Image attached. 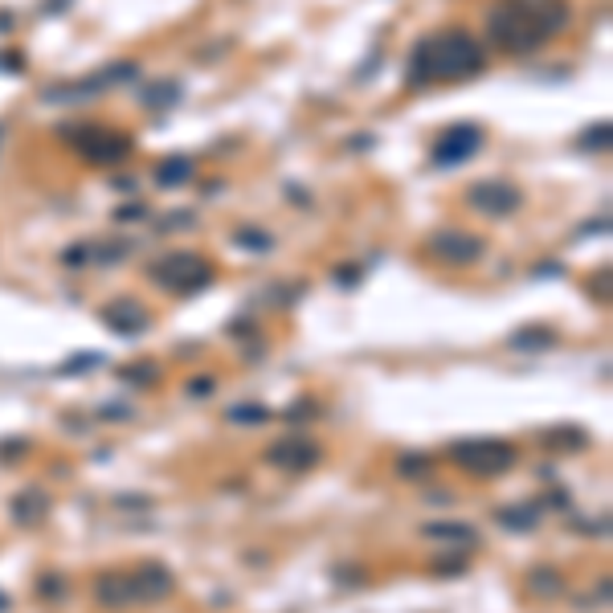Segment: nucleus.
Instances as JSON below:
<instances>
[{"label":"nucleus","mask_w":613,"mask_h":613,"mask_svg":"<svg viewBox=\"0 0 613 613\" xmlns=\"http://www.w3.org/2000/svg\"><path fill=\"white\" fill-rule=\"evenodd\" d=\"M450 458L458 462L462 470L478 478H495V475H507L520 458V450L511 442H499V438H467V442H454L450 446Z\"/></svg>","instance_id":"nucleus-5"},{"label":"nucleus","mask_w":613,"mask_h":613,"mask_svg":"<svg viewBox=\"0 0 613 613\" xmlns=\"http://www.w3.org/2000/svg\"><path fill=\"white\" fill-rule=\"evenodd\" d=\"M196 176V164L188 156H168V160L156 164V184L160 188H180Z\"/></svg>","instance_id":"nucleus-16"},{"label":"nucleus","mask_w":613,"mask_h":613,"mask_svg":"<svg viewBox=\"0 0 613 613\" xmlns=\"http://www.w3.org/2000/svg\"><path fill=\"white\" fill-rule=\"evenodd\" d=\"M429 470H434V458H429V454H401L397 458L401 478H421V475H429Z\"/></svg>","instance_id":"nucleus-24"},{"label":"nucleus","mask_w":613,"mask_h":613,"mask_svg":"<svg viewBox=\"0 0 613 613\" xmlns=\"http://www.w3.org/2000/svg\"><path fill=\"white\" fill-rule=\"evenodd\" d=\"M147 278L156 282L160 290H172V295H196L213 282V262L193 250H172V254L156 258L147 266Z\"/></svg>","instance_id":"nucleus-3"},{"label":"nucleus","mask_w":613,"mask_h":613,"mask_svg":"<svg viewBox=\"0 0 613 613\" xmlns=\"http://www.w3.org/2000/svg\"><path fill=\"white\" fill-rule=\"evenodd\" d=\"M29 450V442H25V438H13V442H0V462H5V458H21V454H25Z\"/></svg>","instance_id":"nucleus-32"},{"label":"nucleus","mask_w":613,"mask_h":613,"mask_svg":"<svg viewBox=\"0 0 613 613\" xmlns=\"http://www.w3.org/2000/svg\"><path fill=\"white\" fill-rule=\"evenodd\" d=\"M528 585H532V593L548 597V601L564 593V577H561V572H556V569H548V564H540V569H532Z\"/></svg>","instance_id":"nucleus-21"},{"label":"nucleus","mask_w":613,"mask_h":613,"mask_svg":"<svg viewBox=\"0 0 613 613\" xmlns=\"http://www.w3.org/2000/svg\"><path fill=\"white\" fill-rule=\"evenodd\" d=\"M99 418H111V421H131L136 418V409H127L123 401H107V405L99 409Z\"/></svg>","instance_id":"nucleus-29"},{"label":"nucleus","mask_w":613,"mask_h":613,"mask_svg":"<svg viewBox=\"0 0 613 613\" xmlns=\"http://www.w3.org/2000/svg\"><path fill=\"white\" fill-rule=\"evenodd\" d=\"M131 78H139L136 61H111V66L94 70V74H86V78H74V82L45 86L42 99L45 102H82V99H94V94H102V90H115V86L131 82Z\"/></svg>","instance_id":"nucleus-6"},{"label":"nucleus","mask_w":613,"mask_h":613,"mask_svg":"<svg viewBox=\"0 0 613 613\" xmlns=\"http://www.w3.org/2000/svg\"><path fill=\"white\" fill-rule=\"evenodd\" d=\"M94 601H99L102 609H127V605H136L131 577L127 572H102V577L94 580Z\"/></svg>","instance_id":"nucleus-14"},{"label":"nucleus","mask_w":613,"mask_h":613,"mask_svg":"<svg viewBox=\"0 0 613 613\" xmlns=\"http://www.w3.org/2000/svg\"><path fill=\"white\" fill-rule=\"evenodd\" d=\"M9 605H13V601H9V593H0V613H9Z\"/></svg>","instance_id":"nucleus-36"},{"label":"nucleus","mask_w":613,"mask_h":613,"mask_svg":"<svg viewBox=\"0 0 613 613\" xmlns=\"http://www.w3.org/2000/svg\"><path fill=\"white\" fill-rule=\"evenodd\" d=\"M233 246L250 250V254H270V250H274V233L254 230V225H241V230L233 233Z\"/></svg>","instance_id":"nucleus-22"},{"label":"nucleus","mask_w":613,"mask_h":613,"mask_svg":"<svg viewBox=\"0 0 613 613\" xmlns=\"http://www.w3.org/2000/svg\"><path fill=\"white\" fill-rule=\"evenodd\" d=\"M213 389H217L213 376H193V381H188V392H193V397H209Z\"/></svg>","instance_id":"nucleus-33"},{"label":"nucleus","mask_w":613,"mask_h":613,"mask_svg":"<svg viewBox=\"0 0 613 613\" xmlns=\"http://www.w3.org/2000/svg\"><path fill=\"white\" fill-rule=\"evenodd\" d=\"M552 344H556L552 327H520V332H511L507 348L511 352H548Z\"/></svg>","instance_id":"nucleus-17"},{"label":"nucleus","mask_w":613,"mask_h":613,"mask_svg":"<svg viewBox=\"0 0 613 613\" xmlns=\"http://www.w3.org/2000/svg\"><path fill=\"white\" fill-rule=\"evenodd\" d=\"M180 99H184V82L180 78H152V82L139 86V102L147 111H172Z\"/></svg>","instance_id":"nucleus-15"},{"label":"nucleus","mask_w":613,"mask_h":613,"mask_svg":"<svg viewBox=\"0 0 613 613\" xmlns=\"http://www.w3.org/2000/svg\"><path fill=\"white\" fill-rule=\"evenodd\" d=\"M467 204L483 217H511L523 209V188L507 176H491V180H475L467 188Z\"/></svg>","instance_id":"nucleus-7"},{"label":"nucleus","mask_w":613,"mask_h":613,"mask_svg":"<svg viewBox=\"0 0 613 613\" xmlns=\"http://www.w3.org/2000/svg\"><path fill=\"white\" fill-rule=\"evenodd\" d=\"M486 70V50L478 45V37H470L467 29H442L429 33L413 45L405 61V82L418 90L429 82H462Z\"/></svg>","instance_id":"nucleus-1"},{"label":"nucleus","mask_w":613,"mask_h":613,"mask_svg":"<svg viewBox=\"0 0 613 613\" xmlns=\"http://www.w3.org/2000/svg\"><path fill=\"white\" fill-rule=\"evenodd\" d=\"M131 577V593H136V605H156V601H164V597L176 589V577H172L164 564H139V569H131L127 572Z\"/></svg>","instance_id":"nucleus-11"},{"label":"nucleus","mask_w":613,"mask_h":613,"mask_svg":"<svg viewBox=\"0 0 613 613\" xmlns=\"http://www.w3.org/2000/svg\"><path fill=\"white\" fill-rule=\"evenodd\" d=\"M115 217H119V222H144V217H147V204H123Z\"/></svg>","instance_id":"nucleus-35"},{"label":"nucleus","mask_w":613,"mask_h":613,"mask_svg":"<svg viewBox=\"0 0 613 613\" xmlns=\"http://www.w3.org/2000/svg\"><path fill=\"white\" fill-rule=\"evenodd\" d=\"M102 324L111 327L115 335H139V332H147L152 327V316H147L139 303H131V298H119V303H111V306H102Z\"/></svg>","instance_id":"nucleus-12"},{"label":"nucleus","mask_w":613,"mask_h":613,"mask_svg":"<svg viewBox=\"0 0 613 613\" xmlns=\"http://www.w3.org/2000/svg\"><path fill=\"white\" fill-rule=\"evenodd\" d=\"M61 136L70 139L78 156L86 164H123L131 156V136L102 123H78V127H61Z\"/></svg>","instance_id":"nucleus-4"},{"label":"nucleus","mask_w":613,"mask_h":613,"mask_svg":"<svg viewBox=\"0 0 613 613\" xmlns=\"http://www.w3.org/2000/svg\"><path fill=\"white\" fill-rule=\"evenodd\" d=\"M544 446L577 454V450H585V446H589V434L580 426H556V429H548V434H544Z\"/></svg>","instance_id":"nucleus-20"},{"label":"nucleus","mask_w":613,"mask_h":613,"mask_svg":"<svg viewBox=\"0 0 613 613\" xmlns=\"http://www.w3.org/2000/svg\"><path fill=\"white\" fill-rule=\"evenodd\" d=\"M37 593L50 597V601H61V597H66V580H61L58 572H45V577H37Z\"/></svg>","instance_id":"nucleus-27"},{"label":"nucleus","mask_w":613,"mask_h":613,"mask_svg":"<svg viewBox=\"0 0 613 613\" xmlns=\"http://www.w3.org/2000/svg\"><path fill=\"white\" fill-rule=\"evenodd\" d=\"M332 278L340 282V287H348V290H352V287H356V282H360V266H340V270H335Z\"/></svg>","instance_id":"nucleus-34"},{"label":"nucleus","mask_w":613,"mask_h":613,"mask_svg":"<svg viewBox=\"0 0 613 613\" xmlns=\"http://www.w3.org/2000/svg\"><path fill=\"white\" fill-rule=\"evenodd\" d=\"M0 139H5V127H0Z\"/></svg>","instance_id":"nucleus-38"},{"label":"nucleus","mask_w":613,"mask_h":613,"mask_svg":"<svg viewBox=\"0 0 613 613\" xmlns=\"http://www.w3.org/2000/svg\"><path fill=\"white\" fill-rule=\"evenodd\" d=\"M319 458H324V446L306 434H287L266 450V462L278 470H290V475H303V470L319 467Z\"/></svg>","instance_id":"nucleus-9"},{"label":"nucleus","mask_w":613,"mask_h":613,"mask_svg":"<svg viewBox=\"0 0 613 613\" xmlns=\"http://www.w3.org/2000/svg\"><path fill=\"white\" fill-rule=\"evenodd\" d=\"M99 364H102L99 352H86V356H78V360H66V364H61V373H66V376H82L86 368H99Z\"/></svg>","instance_id":"nucleus-28"},{"label":"nucleus","mask_w":613,"mask_h":613,"mask_svg":"<svg viewBox=\"0 0 613 613\" xmlns=\"http://www.w3.org/2000/svg\"><path fill=\"white\" fill-rule=\"evenodd\" d=\"M119 376H123L127 384H144V389H152V384L160 381V368H156L152 360H136V364H127Z\"/></svg>","instance_id":"nucleus-23"},{"label":"nucleus","mask_w":613,"mask_h":613,"mask_svg":"<svg viewBox=\"0 0 613 613\" xmlns=\"http://www.w3.org/2000/svg\"><path fill=\"white\" fill-rule=\"evenodd\" d=\"M9 515L17 528H37V523L50 515V495H45L42 486H25V491L9 503Z\"/></svg>","instance_id":"nucleus-13"},{"label":"nucleus","mask_w":613,"mask_h":613,"mask_svg":"<svg viewBox=\"0 0 613 613\" xmlns=\"http://www.w3.org/2000/svg\"><path fill=\"white\" fill-rule=\"evenodd\" d=\"M13 29V17H0V33H9Z\"/></svg>","instance_id":"nucleus-37"},{"label":"nucleus","mask_w":613,"mask_h":613,"mask_svg":"<svg viewBox=\"0 0 613 613\" xmlns=\"http://www.w3.org/2000/svg\"><path fill=\"white\" fill-rule=\"evenodd\" d=\"M421 536H429V540H442V544H475L478 540V532L470 528V523H426L421 528Z\"/></svg>","instance_id":"nucleus-18"},{"label":"nucleus","mask_w":613,"mask_h":613,"mask_svg":"<svg viewBox=\"0 0 613 613\" xmlns=\"http://www.w3.org/2000/svg\"><path fill=\"white\" fill-rule=\"evenodd\" d=\"M483 144H486V136L478 123H450V127L434 139V152L429 156H434L438 168H458V164L475 160V156L483 152Z\"/></svg>","instance_id":"nucleus-8"},{"label":"nucleus","mask_w":613,"mask_h":613,"mask_svg":"<svg viewBox=\"0 0 613 613\" xmlns=\"http://www.w3.org/2000/svg\"><path fill=\"white\" fill-rule=\"evenodd\" d=\"M569 25V0H499L491 9V42L503 53H532Z\"/></svg>","instance_id":"nucleus-2"},{"label":"nucleus","mask_w":613,"mask_h":613,"mask_svg":"<svg viewBox=\"0 0 613 613\" xmlns=\"http://www.w3.org/2000/svg\"><path fill=\"white\" fill-rule=\"evenodd\" d=\"M499 528H511V532H532L540 523V507H532V503H520V507H503L499 515Z\"/></svg>","instance_id":"nucleus-19"},{"label":"nucleus","mask_w":613,"mask_h":613,"mask_svg":"<svg viewBox=\"0 0 613 613\" xmlns=\"http://www.w3.org/2000/svg\"><path fill=\"white\" fill-rule=\"evenodd\" d=\"M429 254L446 266H475L483 258V238L467 230H438L429 238Z\"/></svg>","instance_id":"nucleus-10"},{"label":"nucleus","mask_w":613,"mask_h":613,"mask_svg":"<svg viewBox=\"0 0 613 613\" xmlns=\"http://www.w3.org/2000/svg\"><path fill=\"white\" fill-rule=\"evenodd\" d=\"M609 139H613V127L609 123H597V127H589L585 136H580V147H585V152H605Z\"/></svg>","instance_id":"nucleus-26"},{"label":"nucleus","mask_w":613,"mask_h":613,"mask_svg":"<svg viewBox=\"0 0 613 613\" xmlns=\"http://www.w3.org/2000/svg\"><path fill=\"white\" fill-rule=\"evenodd\" d=\"M230 421H238V426H258V421H270V409L266 405H238V409H230Z\"/></svg>","instance_id":"nucleus-25"},{"label":"nucleus","mask_w":613,"mask_h":613,"mask_svg":"<svg viewBox=\"0 0 613 613\" xmlns=\"http://www.w3.org/2000/svg\"><path fill=\"white\" fill-rule=\"evenodd\" d=\"M434 572H438V577H462V572H467V561H462V556H450V561H438V564H434Z\"/></svg>","instance_id":"nucleus-31"},{"label":"nucleus","mask_w":613,"mask_h":613,"mask_svg":"<svg viewBox=\"0 0 613 613\" xmlns=\"http://www.w3.org/2000/svg\"><path fill=\"white\" fill-rule=\"evenodd\" d=\"M319 409H316V401H295V405L287 409V421H311Z\"/></svg>","instance_id":"nucleus-30"}]
</instances>
